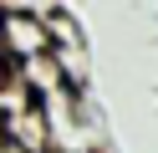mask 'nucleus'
<instances>
[{
    "instance_id": "f257e3e1",
    "label": "nucleus",
    "mask_w": 158,
    "mask_h": 153,
    "mask_svg": "<svg viewBox=\"0 0 158 153\" xmlns=\"http://www.w3.org/2000/svg\"><path fill=\"white\" fill-rule=\"evenodd\" d=\"M0 153H26V148H15V143H5V148H0Z\"/></svg>"
}]
</instances>
